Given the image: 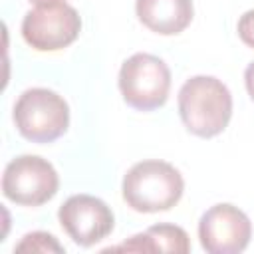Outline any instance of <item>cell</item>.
<instances>
[{"label": "cell", "instance_id": "cell-1", "mask_svg": "<svg viewBox=\"0 0 254 254\" xmlns=\"http://www.w3.org/2000/svg\"><path fill=\"white\" fill-rule=\"evenodd\" d=\"M179 115L189 133L210 139L222 133L232 117V95L212 75H194L179 91Z\"/></svg>", "mask_w": 254, "mask_h": 254}, {"label": "cell", "instance_id": "cell-2", "mask_svg": "<svg viewBox=\"0 0 254 254\" xmlns=\"http://www.w3.org/2000/svg\"><path fill=\"white\" fill-rule=\"evenodd\" d=\"M123 200L137 212L173 208L185 190L183 175L167 161L149 159L135 163L123 177Z\"/></svg>", "mask_w": 254, "mask_h": 254}, {"label": "cell", "instance_id": "cell-3", "mask_svg": "<svg viewBox=\"0 0 254 254\" xmlns=\"http://www.w3.org/2000/svg\"><path fill=\"white\" fill-rule=\"evenodd\" d=\"M14 123L24 139L32 143H52L67 131L69 107L60 93L46 87H32L16 101Z\"/></svg>", "mask_w": 254, "mask_h": 254}, {"label": "cell", "instance_id": "cell-4", "mask_svg": "<svg viewBox=\"0 0 254 254\" xmlns=\"http://www.w3.org/2000/svg\"><path fill=\"white\" fill-rule=\"evenodd\" d=\"M119 89L129 107L137 111L159 109L171 89L169 65L153 54H133L119 69Z\"/></svg>", "mask_w": 254, "mask_h": 254}, {"label": "cell", "instance_id": "cell-5", "mask_svg": "<svg viewBox=\"0 0 254 254\" xmlns=\"http://www.w3.org/2000/svg\"><path fill=\"white\" fill-rule=\"evenodd\" d=\"M81 30L77 10L64 0L36 4L22 20V38L38 52H58L75 42Z\"/></svg>", "mask_w": 254, "mask_h": 254}, {"label": "cell", "instance_id": "cell-6", "mask_svg": "<svg viewBox=\"0 0 254 254\" xmlns=\"http://www.w3.org/2000/svg\"><path fill=\"white\" fill-rule=\"evenodd\" d=\"M60 177L54 165L38 155L12 159L2 175V192L20 206H40L56 196Z\"/></svg>", "mask_w": 254, "mask_h": 254}, {"label": "cell", "instance_id": "cell-7", "mask_svg": "<svg viewBox=\"0 0 254 254\" xmlns=\"http://www.w3.org/2000/svg\"><path fill=\"white\" fill-rule=\"evenodd\" d=\"M252 236L250 218L234 204L210 206L198 220V238L208 254H238Z\"/></svg>", "mask_w": 254, "mask_h": 254}, {"label": "cell", "instance_id": "cell-8", "mask_svg": "<svg viewBox=\"0 0 254 254\" xmlns=\"http://www.w3.org/2000/svg\"><path fill=\"white\" fill-rule=\"evenodd\" d=\"M65 234L79 246H93L111 234L115 218L111 208L97 196L73 194L58 210Z\"/></svg>", "mask_w": 254, "mask_h": 254}, {"label": "cell", "instance_id": "cell-9", "mask_svg": "<svg viewBox=\"0 0 254 254\" xmlns=\"http://www.w3.org/2000/svg\"><path fill=\"white\" fill-rule=\"evenodd\" d=\"M135 12L151 32L175 36L192 22V0H137Z\"/></svg>", "mask_w": 254, "mask_h": 254}, {"label": "cell", "instance_id": "cell-10", "mask_svg": "<svg viewBox=\"0 0 254 254\" xmlns=\"http://www.w3.org/2000/svg\"><path fill=\"white\" fill-rule=\"evenodd\" d=\"M113 250H127V252H175L187 254L190 250L189 234L177 224H155L149 226L145 232H139L125 240L123 244L115 246Z\"/></svg>", "mask_w": 254, "mask_h": 254}, {"label": "cell", "instance_id": "cell-11", "mask_svg": "<svg viewBox=\"0 0 254 254\" xmlns=\"http://www.w3.org/2000/svg\"><path fill=\"white\" fill-rule=\"evenodd\" d=\"M16 252H64L65 248L56 240L54 234L36 230V232H28L14 248Z\"/></svg>", "mask_w": 254, "mask_h": 254}, {"label": "cell", "instance_id": "cell-12", "mask_svg": "<svg viewBox=\"0 0 254 254\" xmlns=\"http://www.w3.org/2000/svg\"><path fill=\"white\" fill-rule=\"evenodd\" d=\"M238 36L248 48L254 50V8L240 16V20H238Z\"/></svg>", "mask_w": 254, "mask_h": 254}, {"label": "cell", "instance_id": "cell-13", "mask_svg": "<svg viewBox=\"0 0 254 254\" xmlns=\"http://www.w3.org/2000/svg\"><path fill=\"white\" fill-rule=\"evenodd\" d=\"M244 83H246V89H248V95H250V99L254 101V62L246 67V71H244Z\"/></svg>", "mask_w": 254, "mask_h": 254}, {"label": "cell", "instance_id": "cell-14", "mask_svg": "<svg viewBox=\"0 0 254 254\" xmlns=\"http://www.w3.org/2000/svg\"><path fill=\"white\" fill-rule=\"evenodd\" d=\"M30 2H34V4H42V2H52V0H30Z\"/></svg>", "mask_w": 254, "mask_h": 254}]
</instances>
